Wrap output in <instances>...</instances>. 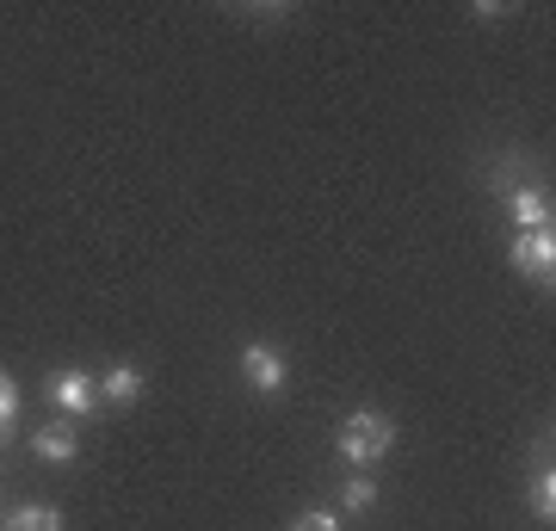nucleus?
<instances>
[{"label":"nucleus","mask_w":556,"mask_h":531,"mask_svg":"<svg viewBox=\"0 0 556 531\" xmlns=\"http://www.w3.org/2000/svg\"><path fill=\"white\" fill-rule=\"evenodd\" d=\"M291 531H340V513L334 507H309L291 519Z\"/></svg>","instance_id":"12"},{"label":"nucleus","mask_w":556,"mask_h":531,"mask_svg":"<svg viewBox=\"0 0 556 531\" xmlns=\"http://www.w3.org/2000/svg\"><path fill=\"white\" fill-rule=\"evenodd\" d=\"M507 211H514V229H556L551 198L538 192V186H514L507 192Z\"/></svg>","instance_id":"7"},{"label":"nucleus","mask_w":556,"mask_h":531,"mask_svg":"<svg viewBox=\"0 0 556 531\" xmlns=\"http://www.w3.org/2000/svg\"><path fill=\"white\" fill-rule=\"evenodd\" d=\"M7 445H13V433H0V457H7Z\"/></svg>","instance_id":"13"},{"label":"nucleus","mask_w":556,"mask_h":531,"mask_svg":"<svg viewBox=\"0 0 556 531\" xmlns=\"http://www.w3.org/2000/svg\"><path fill=\"white\" fill-rule=\"evenodd\" d=\"M241 377H248L254 395H278L291 383V365H285V353H278L273 340H248V346H241Z\"/></svg>","instance_id":"4"},{"label":"nucleus","mask_w":556,"mask_h":531,"mask_svg":"<svg viewBox=\"0 0 556 531\" xmlns=\"http://www.w3.org/2000/svg\"><path fill=\"white\" fill-rule=\"evenodd\" d=\"M507 260H514V273L526 278V285H544V291H551V278H556V236H551V229H519L514 248H507Z\"/></svg>","instance_id":"3"},{"label":"nucleus","mask_w":556,"mask_h":531,"mask_svg":"<svg viewBox=\"0 0 556 531\" xmlns=\"http://www.w3.org/2000/svg\"><path fill=\"white\" fill-rule=\"evenodd\" d=\"M526 513H532L538 526L556 519V470H532V482H526Z\"/></svg>","instance_id":"9"},{"label":"nucleus","mask_w":556,"mask_h":531,"mask_svg":"<svg viewBox=\"0 0 556 531\" xmlns=\"http://www.w3.org/2000/svg\"><path fill=\"white\" fill-rule=\"evenodd\" d=\"M142 390H149V377H142L130 358H118V365H105V371H100V402H112V408L142 402Z\"/></svg>","instance_id":"5"},{"label":"nucleus","mask_w":556,"mask_h":531,"mask_svg":"<svg viewBox=\"0 0 556 531\" xmlns=\"http://www.w3.org/2000/svg\"><path fill=\"white\" fill-rule=\"evenodd\" d=\"M20 427V383L0 371V433H13Z\"/></svg>","instance_id":"11"},{"label":"nucleus","mask_w":556,"mask_h":531,"mask_svg":"<svg viewBox=\"0 0 556 531\" xmlns=\"http://www.w3.org/2000/svg\"><path fill=\"white\" fill-rule=\"evenodd\" d=\"M0 531H62V513L50 501H25V507L0 513Z\"/></svg>","instance_id":"8"},{"label":"nucleus","mask_w":556,"mask_h":531,"mask_svg":"<svg viewBox=\"0 0 556 531\" xmlns=\"http://www.w3.org/2000/svg\"><path fill=\"white\" fill-rule=\"evenodd\" d=\"M371 507H378V476L371 470L346 476V482H340V513H371Z\"/></svg>","instance_id":"10"},{"label":"nucleus","mask_w":556,"mask_h":531,"mask_svg":"<svg viewBox=\"0 0 556 531\" xmlns=\"http://www.w3.org/2000/svg\"><path fill=\"white\" fill-rule=\"evenodd\" d=\"M334 452H340V464L371 470V464H383V457L396 452V420H390L383 408H353L346 420H340Z\"/></svg>","instance_id":"1"},{"label":"nucleus","mask_w":556,"mask_h":531,"mask_svg":"<svg viewBox=\"0 0 556 531\" xmlns=\"http://www.w3.org/2000/svg\"><path fill=\"white\" fill-rule=\"evenodd\" d=\"M31 452H38L43 464H75V457H80L75 420H50V427H38V433H31Z\"/></svg>","instance_id":"6"},{"label":"nucleus","mask_w":556,"mask_h":531,"mask_svg":"<svg viewBox=\"0 0 556 531\" xmlns=\"http://www.w3.org/2000/svg\"><path fill=\"white\" fill-rule=\"evenodd\" d=\"M43 390H50V402H56L68 420H80V414L100 408V377L80 371V365H56V371L43 377Z\"/></svg>","instance_id":"2"}]
</instances>
